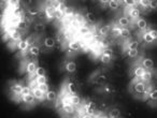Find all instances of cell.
I'll use <instances>...</instances> for the list:
<instances>
[{
    "label": "cell",
    "instance_id": "6",
    "mask_svg": "<svg viewBox=\"0 0 157 118\" xmlns=\"http://www.w3.org/2000/svg\"><path fill=\"white\" fill-rule=\"evenodd\" d=\"M23 88H24V86L22 85L21 83H18V82H13V83L11 84V86H10V89H11V91L13 92V94L16 97V99H22V97H21V92H22Z\"/></svg>",
    "mask_w": 157,
    "mask_h": 118
},
{
    "label": "cell",
    "instance_id": "19",
    "mask_svg": "<svg viewBox=\"0 0 157 118\" xmlns=\"http://www.w3.org/2000/svg\"><path fill=\"white\" fill-rule=\"evenodd\" d=\"M141 38H142V40H143L145 43H147V44H152V43H154L155 42V40L152 38V35H150V32H148V30H145V31H142V33H141Z\"/></svg>",
    "mask_w": 157,
    "mask_h": 118
},
{
    "label": "cell",
    "instance_id": "30",
    "mask_svg": "<svg viewBox=\"0 0 157 118\" xmlns=\"http://www.w3.org/2000/svg\"><path fill=\"white\" fill-rule=\"evenodd\" d=\"M40 52H41V50H40V47L38 45H33V46H30V47H29V53H30V55L33 57L39 56Z\"/></svg>",
    "mask_w": 157,
    "mask_h": 118
},
{
    "label": "cell",
    "instance_id": "37",
    "mask_svg": "<svg viewBox=\"0 0 157 118\" xmlns=\"http://www.w3.org/2000/svg\"><path fill=\"white\" fill-rule=\"evenodd\" d=\"M122 3L125 6L126 10L130 9V8H135L138 6V1H124V2H122Z\"/></svg>",
    "mask_w": 157,
    "mask_h": 118
},
{
    "label": "cell",
    "instance_id": "18",
    "mask_svg": "<svg viewBox=\"0 0 157 118\" xmlns=\"http://www.w3.org/2000/svg\"><path fill=\"white\" fill-rule=\"evenodd\" d=\"M16 47H17L22 53H26L27 50H29V47H30V46H29L28 42H27L26 40H21L20 42L16 43Z\"/></svg>",
    "mask_w": 157,
    "mask_h": 118
},
{
    "label": "cell",
    "instance_id": "41",
    "mask_svg": "<svg viewBox=\"0 0 157 118\" xmlns=\"http://www.w3.org/2000/svg\"><path fill=\"white\" fill-rule=\"evenodd\" d=\"M27 26H28V23L25 22L24 20H22L20 23H18V25H17V27H16V28L20 29V30H26Z\"/></svg>",
    "mask_w": 157,
    "mask_h": 118
},
{
    "label": "cell",
    "instance_id": "17",
    "mask_svg": "<svg viewBox=\"0 0 157 118\" xmlns=\"http://www.w3.org/2000/svg\"><path fill=\"white\" fill-rule=\"evenodd\" d=\"M55 12H56V10L51 5L46 6V7L44 8V13H45V17L48 18V20H52V18L55 17Z\"/></svg>",
    "mask_w": 157,
    "mask_h": 118
},
{
    "label": "cell",
    "instance_id": "21",
    "mask_svg": "<svg viewBox=\"0 0 157 118\" xmlns=\"http://www.w3.org/2000/svg\"><path fill=\"white\" fill-rule=\"evenodd\" d=\"M111 28H112V26H110V25H103V26H101L100 28L98 29L99 35H102V37H107V35H109V32H111Z\"/></svg>",
    "mask_w": 157,
    "mask_h": 118
},
{
    "label": "cell",
    "instance_id": "56",
    "mask_svg": "<svg viewBox=\"0 0 157 118\" xmlns=\"http://www.w3.org/2000/svg\"><path fill=\"white\" fill-rule=\"evenodd\" d=\"M86 18H87V20H90V23H94L95 22V16L93 15L92 13H88L87 15H86Z\"/></svg>",
    "mask_w": 157,
    "mask_h": 118
},
{
    "label": "cell",
    "instance_id": "36",
    "mask_svg": "<svg viewBox=\"0 0 157 118\" xmlns=\"http://www.w3.org/2000/svg\"><path fill=\"white\" fill-rule=\"evenodd\" d=\"M35 82L38 86L39 85H43V84L48 83V79L45 76H36L35 77Z\"/></svg>",
    "mask_w": 157,
    "mask_h": 118
},
{
    "label": "cell",
    "instance_id": "1",
    "mask_svg": "<svg viewBox=\"0 0 157 118\" xmlns=\"http://www.w3.org/2000/svg\"><path fill=\"white\" fill-rule=\"evenodd\" d=\"M145 85L146 83L141 81L139 77H133V79L130 82V85H129V91L133 94L136 99H142L143 100Z\"/></svg>",
    "mask_w": 157,
    "mask_h": 118
},
{
    "label": "cell",
    "instance_id": "10",
    "mask_svg": "<svg viewBox=\"0 0 157 118\" xmlns=\"http://www.w3.org/2000/svg\"><path fill=\"white\" fill-rule=\"evenodd\" d=\"M60 111L65 115H72L76 112V109L72 104H60Z\"/></svg>",
    "mask_w": 157,
    "mask_h": 118
},
{
    "label": "cell",
    "instance_id": "11",
    "mask_svg": "<svg viewBox=\"0 0 157 118\" xmlns=\"http://www.w3.org/2000/svg\"><path fill=\"white\" fill-rule=\"evenodd\" d=\"M31 94H33V97L36 98V100H38V101H43L44 99H45V96H46V94H44V92L42 91L39 87H38V85L35 86V87H33V92H31Z\"/></svg>",
    "mask_w": 157,
    "mask_h": 118
},
{
    "label": "cell",
    "instance_id": "15",
    "mask_svg": "<svg viewBox=\"0 0 157 118\" xmlns=\"http://www.w3.org/2000/svg\"><path fill=\"white\" fill-rule=\"evenodd\" d=\"M63 69L69 73H74L76 71V64L73 60H67L63 64Z\"/></svg>",
    "mask_w": 157,
    "mask_h": 118
},
{
    "label": "cell",
    "instance_id": "27",
    "mask_svg": "<svg viewBox=\"0 0 157 118\" xmlns=\"http://www.w3.org/2000/svg\"><path fill=\"white\" fill-rule=\"evenodd\" d=\"M152 77H153L152 71L146 70L145 73H144V74L142 75L141 77H140V79H141V81H143L144 83H151V81H152Z\"/></svg>",
    "mask_w": 157,
    "mask_h": 118
},
{
    "label": "cell",
    "instance_id": "2",
    "mask_svg": "<svg viewBox=\"0 0 157 118\" xmlns=\"http://www.w3.org/2000/svg\"><path fill=\"white\" fill-rule=\"evenodd\" d=\"M81 111H80V113H85V114H90V115H93V116H95L96 115V109H97V107H96V104H95L93 101H84L83 103H82V105H81Z\"/></svg>",
    "mask_w": 157,
    "mask_h": 118
},
{
    "label": "cell",
    "instance_id": "54",
    "mask_svg": "<svg viewBox=\"0 0 157 118\" xmlns=\"http://www.w3.org/2000/svg\"><path fill=\"white\" fill-rule=\"evenodd\" d=\"M78 118H95V116L90 115V114H85V113H80V117Z\"/></svg>",
    "mask_w": 157,
    "mask_h": 118
},
{
    "label": "cell",
    "instance_id": "29",
    "mask_svg": "<svg viewBox=\"0 0 157 118\" xmlns=\"http://www.w3.org/2000/svg\"><path fill=\"white\" fill-rule=\"evenodd\" d=\"M98 91H100V94H112V92H113V88H112V86L109 85V84H105V85H102V87H101Z\"/></svg>",
    "mask_w": 157,
    "mask_h": 118
},
{
    "label": "cell",
    "instance_id": "35",
    "mask_svg": "<svg viewBox=\"0 0 157 118\" xmlns=\"http://www.w3.org/2000/svg\"><path fill=\"white\" fill-rule=\"evenodd\" d=\"M120 5L121 1H114V0H110L109 2H108V7L111 10H113V11H116L120 8Z\"/></svg>",
    "mask_w": 157,
    "mask_h": 118
},
{
    "label": "cell",
    "instance_id": "26",
    "mask_svg": "<svg viewBox=\"0 0 157 118\" xmlns=\"http://www.w3.org/2000/svg\"><path fill=\"white\" fill-rule=\"evenodd\" d=\"M112 58H113V57L109 56V55L103 54L102 52H101V53H100V55H99V60H100V61L102 62L103 65H109L110 62H111Z\"/></svg>",
    "mask_w": 157,
    "mask_h": 118
},
{
    "label": "cell",
    "instance_id": "23",
    "mask_svg": "<svg viewBox=\"0 0 157 118\" xmlns=\"http://www.w3.org/2000/svg\"><path fill=\"white\" fill-rule=\"evenodd\" d=\"M153 89H154V87H153V84L146 83V85H145V91H144V96H143V101L148 100V98H150V94L152 92Z\"/></svg>",
    "mask_w": 157,
    "mask_h": 118
},
{
    "label": "cell",
    "instance_id": "47",
    "mask_svg": "<svg viewBox=\"0 0 157 118\" xmlns=\"http://www.w3.org/2000/svg\"><path fill=\"white\" fill-rule=\"evenodd\" d=\"M26 41L28 42L29 46H33V44H35V42H36L35 35H30V37H28V38L26 39Z\"/></svg>",
    "mask_w": 157,
    "mask_h": 118
},
{
    "label": "cell",
    "instance_id": "55",
    "mask_svg": "<svg viewBox=\"0 0 157 118\" xmlns=\"http://www.w3.org/2000/svg\"><path fill=\"white\" fill-rule=\"evenodd\" d=\"M157 9V1H150V10Z\"/></svg>",
    "mask_w": 157,
    "mask_h": 118
},
{
    "label": "cell",
    "instance_id": "16",
    "mask_svg": "<svg viewBox=\"0 0 157 118\" xmlns=\"http://www.w3.org/2000/svg\"><path fill=\"white\" fill-rule=\"evenodd\" d=\"M136 27H137L138 29H139L140 31H145L147 30V22H146L144 18L140 17L139 20H137V22L135 23Z\"/></svg>",
    "mask_w": 157,
    "mask_h": 118
},
{
    "label": "cell",
    "instance_id": "25",
    "mask_svg": "<svg viewBox=\"0 0 157 118\" xmlns=\"http://www.w3.org/2000/svg\"><path fill=\"white\" fill-rule=\"evenodd\" d=\"M8 35H9V38L12 40L13 42H15V43H17V42H20L21 40H22V35H21L20 31H15V32H12V33H8Z\"/></svg>",
    "mask_w": 157,
    "mask_h": 118
},
{
    "label": "cell",
    "instance_id": "24",
    "mask_svg": "<svg viewBox=\"0 0 157 118\" xmlns=\"http://www.w3.org/2000/svg\"><path fill=\"white\" fill-rule=\"evenodd\" d=\"M23 14H24V12H23V9L21 7H18V6H14V7L12 8V11H11V15L12 16H15V17H21Z\"/></svg>",
    "mask_w": 157,
    "mask_h": 118
},
{
    "label": "cell",
    "instance_id": "13",
    "mask_svg": "<svg viewBox=\"0 0 157 118\" xmlns=\"http://www.w3.org/2000/svg\"><path fill=\"white\" fill-rule=\"evenodd\" d=\"M145 69L143 68V67L140 65V62L139 64H136L135 66H133V68H132V74L135 75V77H141L142 75L145 73Z\"/></svg>",
    "mask_w": 157,
    "mask_h": 118
},
{
    "label": "cell",
    "instance_id": "28",
    "mask_svg": "<svg viewBox=\"0 0 157 118\" xmlns=\"http://www.w3.org/2000/svg\"><path fill=\"white\" fill-rule=\"evenodd\" d=\"M108 117L109 118H120L121 117V111L118 109H111L109 111V114H108Z\"/></svg>",
    "mask_w": 157,
    "mask_h": 118
},
{
    "label": "cell",
    "instance_id": "42",
    "mask_svg": "<svg viewBox=\"0 0 157 118\" xmlns=\"http://www.w3.org/2000/svg\"><path fill=\"white\" fill-rule=\"evenodd\" d=\"M44 29H45V26H44V24H42V23H37V24L35 25V30L37 31V32H43Z\"/></svg>",
    "mask_w": 157,
    "mask_h": 118
},
{
    "label": "cell",
    "instance_id": "50",
    "mask_svg": "<svg viewBox=\"0 0 157 118\" xmlns=\"http://www.w3.org/2000/svg\"><path fill=\"white\" fill-rule=\"evenodd\" d=\"M147 30H148V32H150V35H152L153 39L156 41L157 40V30L156 29H147Z\"/></svg>",
    "mask_w": 157,
    "mask_h": 118
},
{
    "label": "cell",
    "instance_id": "38",
    "mask_svg": "<svg viewBox=\"0 0 157 118\" xmlns=\"http://www.w3.org/2000/svg\"><path fill=\"white\" fill-rule=\"evenodd\" d=\"M138 5L141 7L142 10H150V1L141 0V1H138Z\"/></svg>",
    "mask_w": 157,
    "mask_h": 118
},
{
    "label": "cell",
    "instance_id": "20",
    "mask_svg": "<svg viewBox=\"0 0 157 118\" xmlns=\"http://www.w3.org/2000/svg\"><path fill=\"white\" fill-rule=\"evenodd\" d=\"M22 101L27 105H33L36 103V98L33 97V94H27V96H23Z\"/></svg>",
    "mask_w": 157,
    "mask_h": 118
},
{
    "label": "cell",
    "instance_id": "45",
    "mask_svg": "<svg viewBox=\"0 0 157 118\" xmlns=\"http://www.w3.org/2000/svg\"><path fill=\"white\" fill-rule=\"evenodd\" d=\"M150 100L152 101H157V89L156 88H154V89L152 90V92L150 94Z\"/></svg>",
    "mask_w": 157,
    "mask_h": 118
},
{
    "label": "cell",
    "instance_id": "39",
    "mask_svg": "<svg viewBox=\"0 0 157 118\" xmlns=\"http://www.w3.org/2000/svg\"><path fill=\"white\" fill-rule=\"evenodd\" d=\"M31 92H33V88H31L30 86H24L22 92H21V97L27 96V94H30Z\"/></svg>",
    "mask_w": 157,
    "mask_h": 118
},
{
    "label": "cell",
    "instance_id": "12",
    "mask_svg": "<svg viewBox=\"0 0 157 118\" xmlns=\"http://www.w3.org/2000/svg\"><path fill=\"white\" fill-rule=\"evenodd\" d=\"M81 47H82V44L78 40H71V41H69V43H68V50H72V52H74V53L78 52V50H81Z\"/></svg>",
    "mask_w": 157,
    "mask_h": 118
},
{
    "label": "cell",
    "instance_id": "8",
    "mask_svg": "<svg viewBox=\"0 0 157 118\" xmlns=\"http://www.w3.org/2000/svg\"><path fill=\"white\" fill-rule=\"evenodd\" d=\"M116 25H117V26H120L121 28H128V27L131 25V22H130V20L128 18V16L123 15V16H120V17L117 18Z\"/></svg>",
    "mask_w": 157,
    "mask_h": 118
},
{
    "label": "cell",
    "instance_id": "31",
    "mask_svg": "<svg viewBox=\"0 0 157 118\" xmlns=\"http://www.w3.org/2000/svg\"><path fill=\"white\" fill-rule=\"evenodd\" d=\"M57 98H58V97H57V94L55 91H53V90H50L45 96V99L48 101H50V102H54V101H56Z\"/></svg>",
    "mask_w": 157,
    "mask_h": 118
},
{
    "label": "cell",
    "instance_id": "14",
    "mask_svg": "<svg viewBox=\"0 0 157 118\" xmlns=\"http://www.w3.org/2000/svg\"><path fill=\"white\" fill-rule=\"evenodd\" d=\"M68 98H69L70 103L75 107L81 106L82 103H83V101L81 100V98L78 94H68Z\"/></svg>",
    "mask_w": 157,
    "mask_h": 118
},
{
    "label": "cell",
    "instance_id": "7",
    "mask_svg": "<svg viewBox=\"0 0 157 118\" xmlns=\"http://www.w3.org/2000/svg\"><path fill=\"white\" fill-rule=\"evenodd\" d=\"M139 47V42L133 41V40H127L124 42V45H123V53H126L127 50H138Z\"/></svg>",
    "mask_w": 157,
    "mask_h": 118
},
{
    "label": "cell",
    "instance_id": "53",
    "mask_svg": "<svg viewBox=\"0 0 157 118\" xmlns=\"http://www.w3.org/2000/svg\"><path fill=\"white\" fill-rule=\"evenodd\" d=\"M65 15L66 16H71V15H73V10H72V8H69V7L66 8V10H65Z\"/></svg>",
    "mask_w": 157,
    "mask_h": 118
},
{
    "label": "cell",
    "instance_id": "4",
    "mask_svg": "<svg viewBox=\"0 0 157 118\" xmlns=\"http://www.w3.org/2000/svg\"><path fill=\"white\" fill-rule=\"evenodd\" d=\"M126 13H127V16L128 18L130 20L131 24H135L140 17H141V12H140V9L138 7H135V8H130V9L126 10Z\"/></svg>",
    "mask_w": 157,
    "mask_h": 118
},
{
    "label": "cell",
    "instance_id": "40",
    "mask_svg": "<svg viewBox=\"0 0 157 118\" xmlns=\"http://www.w3.org/2000/svg\"><path fill=\"white\" fill-rule=\"evenodd\" d=\"M125 54L128 55L130 58H136V57L139 56V50H127Z\"/></svg>",
    "mask_w": 157,
    "mask_h": 118
},
{
    "label": "cell",
    "instance_id": "52",
    "mask_svg": "<svg viewBox=\"0 0 157 118\" xmlns=\"http://www.w3.org/2000/svg\"><path fill=\"white\" fill-rule=\"evenodd\" d=\"M65 17V14L61 13L59 10H56V12H55V18H57V20H61V18Z\"/></svg>",
    "mask_w": 157,
    "mask_h": 118
},
{
    "label": "cell",
    "instance_id": "5",
    "mask_svg": "<svg viewBox=\"0 0 157 118\" xmlns=\"http://www.w3.org/2000/svg\"><path fill=\"white\" fill-rule=\"evenodd\" d=\"M38 69V62L37 60L35 61H31V60H27L26 67H25V72L28 73L30 76H33L36 74V71ZM36 76V75H35Z\"/></svg>",
    "mask_w": 157,
    "mask_h": 118
},
{
    "label": "cell",
    "instance_id": "33",
    "mask_svg": "<svg viewBox=\"0 0 157 118\" xmlns=\"http://www.w3.org/2000/svg\"><path fill=\"white\" fill-rule=\"evenodd\" d=\"M111 32H112V35H113V37L118 38V37H121L122 28H121L120 26H117V25H113V26H112V28H111Z\"/></svg>",
    "mask_w": 157,
    "mask_h": 118
},
{
    "label": "cell",
    "instance_id": "44",
    "mask_svg": "<svg viewBox=\"0 0 157 118\" xmlns=\"http://www.w3.org/2000/svg\"><path fill=\"white\" fill-rule=\"evenodd\" d=\"M35 75L36 76H45V69L41 68V67H38Z\"/></svg>",
    "mask_w": 157,
    "mask_h": 118
},
{
    "label": "cell",
    "instance_id": "43",
    "mask_svg": "<svg viewBox=\"0 0 157 118\" xmlns=\"http://www.w3.org/2000/svg\"><path fill=\"white\" fill-rule=\"evenodd\" d=\"M40 13V10L38 8H29L28 10V14L30 16H36V15H39Z\"/></svg>",
    "mask_w": 157,
    "mask_h": 118
},
{
    "label": "cell",
    "instance_id": "46",
    "mask_svg": "<svg viewBox=\"0 0 157 118\" xmlns=\"http://www.w3.org/2000/svg\"><path fill=\"white\" fill-rule=\"evenodd\" d=\"M75 20L78 23V24H83L84 25L85 18H84V16L81 15V14H76V15H75Z\"/></svg>",
    "mask_w": 157,
    "mask_h": 118
},
{
    "label": "cell",
    "instance_id": "22",
    "mask_svg": "<svg viewBox=\"0 0 157 118\" xmlns=\"http://www.w3.org/2000/svg\"><path fill=\"white\" fill-rule=\"evenodd\" d=\"M78 35H88L92 32V30H90V27L86 26V25H81V26L78 28Z\"/></svg>",
    "mask_w": 157,
    "mask_h": 118
},
{
    "label": "cell",
    "instance_id": "48",
    "mask_svg": "<svg viewBox=\"0 0 157 118\" xmlns=\"http://www.w3.org/2000/svg\"><path fill=\"white\" fill-rule=\"evenodd\" d=\"M101 52L103 53V54L105 55H109V56L113 57V50H111L110 47H107V48H103V50H101Z\"/></svg>",
    "mask_w": 157,
    "mask_h": 118
},
{
    "label": "cell",
    "instance_id": "9",
    "mask_svg": "<svg viewBox=\"0 0 157 118\" xmlns=\"http://www.w3.org/2000/svg\"><path fill=\"white\" fill-rule=\"evenodd\" d=\"M139 62L145 70L152 71L153 69H154V61H153L151 58H142V59H140Z\"/></svg>",
    "mask_w": 157,
    "mask_h": 118
},
{
    "label": "cell",
    "instance_id": "49",
    "mask_svg": "<svg viewBox=\"0 0 157 118\" xmlns=\"http://www.w3.org/2000/svg\"><path fill=\"white\" fill-rule=\"evenodd\" d=\"M38 87L40 88V89L42 90V91L44 92V94H48V91H50V89H48V84H43V85H39Z\"/></svg>",
    "mask_w": 157,
    "mask_h": 118
},
{
    "label": "cell",
    "instance_id": "51",
    "mask_svg": "<svg viewBox=\"0 0 157 118\" xmlns=\"http://www.w3.org/2000/svg\"><path fill=\"white\" fill-rule=\"evenodd\" d=\"M51 6H52L55 10H58L61 6V2L60 1H52V2H51Z\"/></svg>",
    "mask_w": 157,
    "mask_h": 118
},
{
    "label": "cell",
    "instance_id": "32",
    "mask_svg": "<svg viewBox=\"0 0 157 118\" xmlns=\"http://www.w3.org/2000/svg\"><path fill=\"white\" fill-rule=\"evenodd\" d=\"M130 30H129V28H122V32H121V38H122L123 40H125V41H127V40L130 39Z\"/></svg>",
    "mask_w": 157,
    "mask_h": 118
},
{
    "label": "cell",
    "instance_id": "3",
    "mask_svg": "<svg viewBox=\"0 0 157 118\" xmlns=\"http://www.w3.org/2000/svg\"><path fill=\"white\" fill-rule=\"evenodd\" d=\"M90 81L94 84H99V85H105L107 84V76L105 74H101L100 70H97L92 74L90 77Z\"/></svg>",
    "mask_w": 157,
    "mask_h": 118
},
{
    "label": "cell",
    "instance_id": "34",
    "mask_svg": "<svg viewBox=\"0 0 157 118\" xmlns=\"http://www.w3.org/2000/svg\"><path fill=\"white\" fill-rule=\"evenodd\" d=\"M43 44L45 47L48 48H53L55 46V40L53 38H45L43 41Z\"/></svg>",
    "mask_w": 157,
    "mask_h": 118
}]
</instances>
